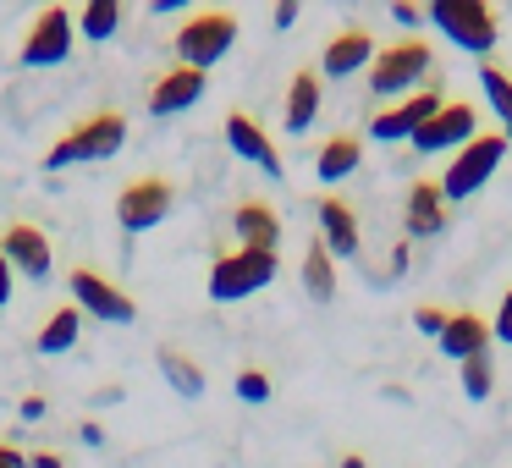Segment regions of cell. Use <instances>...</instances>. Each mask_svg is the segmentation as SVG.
I'll list each match as a JSON object with an SVG mask.
<instances>
[{"label": "cell", "mask_w": 512, "mask_h": 468, "mask_svg": "<svg viewBox=\"0 0 512 468\" xmlns=\"http://www.w3.org/2000/svg\"><path fill=\"white\" fill-rule=\"evenodd\" d=\"M501 160H507V138H501V133H474V138H468V144L452 155V166L441 171V199H446V204L474 199V193L485 188L490 177H496Z\"/></svg>", "instance_id": "6da1fadb"}, {"label": "cell", "mask_w": 512, "mask_h": 468, "mask_svg": "<svg viewBox=\"0 0 512 468\" xmlns=\"http://www.w3.org/2000/svg\"><path fill=\"white\" fill-rule=\"evenodd\" d=\"M424 23H435V34H446L457 50H474V56H485V50H496V12H490L485 0H435V6H424Z\"/></svg>", "instance_id": "7a4b0ae2"}, {"label": "cell", "mask_w": 512, "mask_h": 468, "mask_svg": "<svg viewBox=\"0 0 512 468\" xmlns=\"http://www.w3.org/2000/svg\"><path fill=\"white\" fill-rule=\"evenodd\" d=\"M122 144H127V122L116 111H100V116H89V122H78L56 149H50L45 171H67V166H78V160H111Z\"/></svg>", "instance_id": "3957f363"}, {"label": "cell", "mask_w": 512, "mask_h": 468, "mask_svg": "<svg viewBox=\"0 0 512 468\" xmlns=\"http://www.w3.org/2000/svg\"><path fill=\"white\" fill-rule=\"evenodd\" d=\"M276 254L265 248H237V254H221L210 265V298L215 303H237V298H254L259 287L276 281Z\"/></svg>", "instance_id": "277c9868"}, {"label": "cell", "mask_w": 512, "mask_h": 468, "mask_svg": "<svg viewBox=\"0 0 512 468\" xmlns=\"http://www.w3.org/2000/svg\"><path fill=\"white\" fill-rule=\"evenodd\" d=\"M232 45H237V17L232 12H193L188 23L177 28V56H182V67H193V72H210Z\"/></svg>", "instance_id": "5b68a950"}, {"label": "cell", "mask_w": 512, "mask_h": 468, "mask_svg": "<svg viewBox=\"0 0 512 468\" xmlns=\"http://www.w3.org/2000/svg\"><path fill=\"white\" fill-rule=\"evenodd\" d=\"M435 67V50L424 39H402L391 50H375L369 61V94H408L413 83H424Z\"/></svg>", "instance_id": "8992f818"}, {"label": "cell", "mask_w": 512, "mask_h": 468, "mask_svg": "<svg viewBox=\"0 0 512 468\" xmlns=\"http://www.w3.org/2000/svg\"><path fill=\"white\" fill-rule=\"evenodd\" d=\"M171 204H177V188L166 177H133L116 193V221H122L127 237H144L171 215Z\"/></svg>", "instance_id": "52a82bcc"}, {"label": "cell", "mask_w": 512, "mask_h": 468, "mask_svg": "<svg viewBox=\"0 0 512 468\" xmlns=\"http://www.w3.org/2000/svg\"><path fill=\"white\" fill-rule=\"evenodd\" d=\"M72 34H78V23H72L67 6H45V12L28 23L17 61H23V67H61V61L72 56Z\"/></svg>", "instance_id": "ba28073f"}, {"label": "cell", "mask_w": 512, "mask_h": 468, "mask_svg": "<svg viewBox=\"0 0 512 468\" xmlns=\"http://www.w3.org/2000/svg\"><path fill=\"white\" fill-rule=\"evenodd\" d=\"M72 303H78L83 314H94V320H105V325H133L138 320L133 292H122L116 281H105L100 270H89V265L72 270Z\"/></svg>", "instance_id": "9c48e42d"}, {"label": "cell", "mask_w": 512, "mask_h": 468, "mask_svg": "<svg viewBox=\"0 0 512 468\" xmlns=\"http://www.w3.org/2000/svg\"><path fill=\"white\" fill-rule=\"evenodd\" d=\"M441 105L446 100H441V78H435L430 89H419V94H408V100H397V105H386V111L369 116V138H380V144L408 138V144H413V133H419V127L441 111Z\"/></svg>", "instance_id": "30bf717a"}, {"label": "cell", "mask_w": 512, "mask_h": 468, "mask_svg": "<svg viewBox=\"0 0 512 468\" xmlns=\"http://www.w3.org/2000/svg\"><path fill=\"white\" fill-rule=\"evenodd\" d=\"M0 254H6L12 276L23 270V276H34V281H45L50 265H56V248H50V237L39 232L34 221H6L0 226Z\"/></svg>", "instance_id": "8fae6325"}, {"label": "cell", "mask_w": 512, "mask_h": 468, "mask_svg": "<svg viewBox=\"0 0 512 468\" xmlns=\"http://www.w3.org/2000/svg\"><path fill=\"white\" fill-rule=\"evenodd\" d=\"M474 133H479V127H474V105H441V111L413 133V155H441V149H452V155H457Z\"/></svg>", "instance_id": "7c38bea8"}, {"label": "cell", "mask_w": 512, "mask_h": 468, "mask_svg": "<svg viewBox=\"0 0 512 468\" xmlns=\"http://www.w3.org/2000/svg\"><path fill=\"white\" fill-rule=\"evenodd\" d=\"M210 89V72H193V67H171L149 83V116H177V111H193Z\"/></svg>", "instance_id": "4fadbf2b"}, {"label": "cell", "mask_w": 512, "mask_h": 468, "mask_svg": "<svg viewBox=\"0 0 512 468\" xmlns=\"http://www.w3.org/2000/svg\"><path fill=\"white\" fill-rule=\"evenodd\" d=\"M314 215H320V243L331 259H353L358 254V210L347 199H336V193H325L320 204H314Z\"/></svg>", "instance_id": "5bb4252c"}, {"label": "cell", "mask_w": 512, "mask_h": 468, "mask_svg": "<svg viewBox=\"0 0 512 468\" xmlns=\"http://www.w3.org/2000/svg\"><path fill=\"white\" fill-rule=\"evenodd\" d=\"M226 144H232L243 160H254L265 177H281V171H287V166H281V155H276V144H270V133H265V127H259L248 111H232V116H226Z\"/></svg>", "instance_id": "9a60e30c"}, {"label": "cell", "mask_w": 512, "mask_h": 468, "mask_svg": "<svg viewBox=\"0 0 512 468\" xmlns=\"http://www.w3.org/2000/svg\"><path fill=\"white\" fill-rule=\"evenodd\" d=\"M369 61H375V34H369V28H342V34H331V45H325L320 72L325 78H353Z\"/></svg>", "instance_id": "2e32d148"}, {"label": "cell", "mask_w": 512, "mask_h": 468, "mask_svg": "<svg viewBox=\"0 0 512 468\" xmlns=\"http://www.w3.org/2000/svg\"><path fill=\"white\" fill-rule=\"evenodd\" d=\"M435 347L463 364V358H474V353H490V325L479 320V309H452L446 314V331L435 336Z\"/></svg>", "instance_id": "e0dca14e"}, {"label": "cell", "mask_w": 512, "mask_h": 468, "mask_svg": "<svg viewBox=\"0 0 512 468\" xmlns=\"http://www.w3.org/2000/svg\"><path fill=\"white\" fill-rule=\"evenodd\" d=\"M232 232L243 237V248H265V254H276V243H281V215H276V204L243 199V204L232 210Z\"/></svg>", "instance_id": "ac0fdd59"}, {"label": "cell", "mask_w": 512, "mask_h": 468, "mask_svg": "<svg viewBox=\"0 0 512 468\" xmlns=\"http://www.w3.org/2000/svg\"><path fill=\"white\" fill-rule=\"evenodd\" d=\"M358 166H364V138L358 133H331L314 155V177L320 182H347Z\"/></svg>", "instance_id": "d6986e66"}, {"label": "cell", "mask_w": 512, "mask_h": 468, "mask_svg": "<svg viewBox=\"0 0 512 468\" xmlns=\"http://www.w3.org/2000/svg\"><path fill=\"white\" fill-rule=\"evenodd\" d=\"M435 232H446L441 182H413L408 188V237H435Z\"/></svg>", "instance_id": "ffe728a7"}, {"label": "cell", "mask_w": 512, "mask_h": 468, "mask_svg": "<svg viewBox=\"0 0 512 468\" xmlns=\"http://www.w3.org/2000/svg\"><path fill=\"white\" fill-rule=\"evenodd\" d=\"M83 336V309L78 303H61V309H50V320L39 325V353L56 358V353H72Z\"/></svg>", "instance_id": "44dd1931"}, {"label": "cell", "mask_w": 512, "mask_h": 468, "mask_svg": "<svg viewBox=\"0 0 512 468\" xmlns=\"http://www.w3.org/2000/svg\"><path fill=\"white\" fill-rule=\"evenodd\" d=\"M314 116H320V72H292L287 83V133H303V127H314Z\"/></svg>", "instance_id": "7402d4cb"}, {"label": "cell", "mask_w": 512, "mask_h": 468, "mask_svg": "<svg viewBox=\"0 0 512 468\" xmlns=\"http://www.w3.org/2000/svg\"><path fill=\"white\" fill-rule=\"evenodd\" d=\"M155 364H160V375H166V386L177 391V397H188V402L204 397V369L193 364L188 353H177V347H160Z\"/></svg>", "instance_id": "603a6c76"}, {"label": "cell", "mask_w": 512, "mask_h": 468, "mask_svg": "<svg viewBox=\"0 0 512 468\" xmlns=\"http://www.w3.org/2000/svg\"><path fill=\"white\" fill-rule=\"evenodd\" d=\"M303 292H309L314 303L336 298V259L325 254V243H309V254H303Z\"/></svg>", "instance_id": "cb8c5ba5"}, {"label": "cell", "mask_w": 512, "mask_h": 468, "mask_svg": "<svg viewBox=\"0 0 512 468\" xmlns=\"http://www.w3.org/2000/svg\"><path fill=\"white\" fill-rule=\"evenodd\" d=\"M479 89H485V100H490V111L501 116V138H512V78L501 67H479Z\"/></svg>", "instance_id": "d4e9b609"}, {"label": "cell", "mask_w": 512, "mask_h": 468, "mask_svg": "<svg viewBox=\"0 0 512 468\" xmlns=\"http://www.w3.org/2000/svg\"><path fill=\"white\" fill-rule=\"evenodd\" d=\"M122 28V6L116 0H89L83 6V39H111Z\"/></svg>", "instance_id": "484cf974"}, {"label": "cell", "mask_w": 512, "mask_h": 468, "mask_svg": "<svg viewBox=\"0 0 512 468\" xmlns=\"http://www.w3.org/2000/svg\"><path fill=\"white\" fill-rule=\"evenodd\" d=\"M463 391H468L474 402H485L490 391H496V358H490V353L463 358Z\"/></svg>", "instance_id": "4316f807"}, {"label": "cell", "mask_w": 512, "mask_h": 468, "mask_svg": "<svg viewBox=\"0 0 512 468\" xmlns=\"http://www.w3.org/2000/svg\"><path fill=\"white\" fill-rule=\"evenodd\" d=\"M237 402H270V375L265 369H243V375H237Z\"/></svg>", "instance_id": "83f0119b"}, {"label": "cell", "mask_w": 512, "mask_h": 468, "mask_svg": "<svg viewBox=\"0 0 512 468\" xmlns=\"http://www.w3.org/2000/svg\"><path fill=\"white\" fill-rule=\"evenodd\" d=\"M446 314H452V309H435V303H419V309H413V331L441 336V331H446Z\"/></svg>", "instance_id": "f1b7e54d"}, {"label": "cell", "mask_w": 512, "mask_h": 468, "mask_svg": "<svg viewBox=\"0 0 512 468\" xmlns=\"http://www.w3.org/2000/svg\"><path fill=\"white\" fill-rule=\"evenodd\" d=\"M490 336H496V342H507V347H512V287H507V298H501L496 320H490Z\"/></svg>", "instance_id": "f546056e"}, {"label": "cell", "mask_w": 512, "mask_h": 468, "mask_svg": "<svg viewBox=\"0 0 512 468\" xmlns=\"http://www.w3.org/2000/svg\"><path fill=\"white\" fill-rule=\"evenodd\" d=\"M45 413H50V402L39 397V391H28V397L17 402V419H28V424H34V419H45Z\"/></svg>", "instance_id": "4dcf8cb0"}, {"label": "cell", "mask_w": 512, "mask_h": 468, "mask_svg": "<svg viewBox=\"0 0 512 468\" xmlns=\"http://www.w3.org/2000/svg\"><path fill=\"white\" fill-rule=\"evenodd\" d=\"M391 17H397L402 28H419V23H424V6H413V0H397V6H391Z\"/></svg>", "instance_id": "1f68e13d"}, {"label": "cell", "mask_w": 512, "mask_h": 468, "mask_svg": "<svg viewBox=\"0 0 512 468\" xmlns=\"http://www.w3.org/2000/svg\"><path fill=\"white\" fill-rule=\"evenodd\" d=\"M292 23H298V0H281V6H276V28L287 34Z\"/></svg>", "instance_id": "d6a6232c"}, {"label": "cell", "mask_w": 512, "mask_h": 468, "mask_svg": "<svg viewBox=\"0 0 512 468\" xmlns=\"http://www.w3.org/2000/svg\"><path fill=\"white\" fill-rule=\"evenodd\" d=\"M12 303V265H6V254H0V309Z\"/></svg>", "instance_id": "836d02e7"}, {"label": "cell", "mask_w": 512, "mask_h": 468, "mask_svg": "<svg viewBox=\"0 0 512 468\" xmlns=\"http://www.w3.org/2000/svg\"><path fill=\"white\" fill-rule=\"evenodd\" d=\"M0 468H28V457L17 452V446H6V441H0Z\"/></svg>", "instance_id": "e575fe53"}, {"label": "cell", "mask_w": 512, "mask_h": 468, "mask_svg": "<svg viewBox=\"0 0 512 468\" xmlns=\"http://www.w3.org/2000/svg\"><path fill=\"white\" fill-rule=\"evenodd\" d=\"M28 468H67V463H61L56 452H34V457H28Z\"/></svg>", "instance_id": "d590c367"}, {"label": "cell", "mask_w": 512, "mask_h": 468, "mask_svg": "<svg viewBox=\"0 0 512 468\" xmlns=\"http://www.w3.org/2000/svg\"><path fill=\"white\" fill-rule=\"evenodd\" d=\"M402 270H408V243L391 248V276H402Z\"/></svg>", "instance_id": "8d00e7d4"}, {"label": "cell", "mask_w": 512, "mask_h": 468, "mask_svg": "<svg viewBox=\"0 0 512 468\" xmlns=\"http://www.w3.org/2000/svg\"><path fill=\"white\" fill-rule=\"evenodd\" d=\"M336 468H369V463H364V457H353V452H347V457H342V463H336Z\"/></svg>", "instance_id": "74e56055"}]
</instances>
